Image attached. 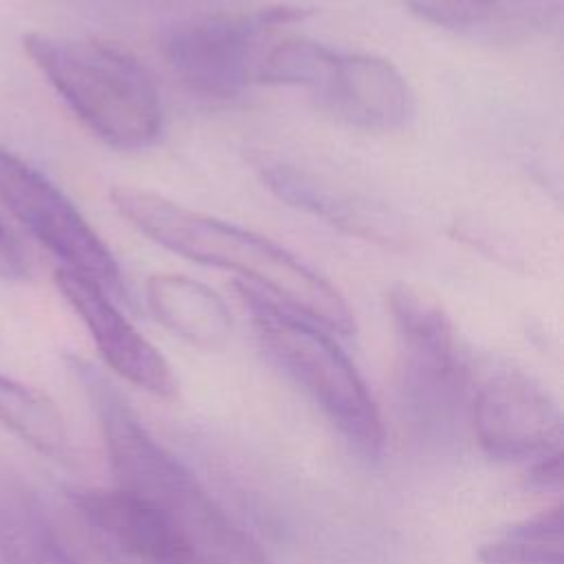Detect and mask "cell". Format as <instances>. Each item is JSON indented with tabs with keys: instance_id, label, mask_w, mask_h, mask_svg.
I'll use <instances>...</instances> for the list:
<instances>
[{
	"instance_id": "2",
	"label": "cell",
	"mask_w": 564,
	"mask_h": 564,
	"mask_svg": "<svg viewBox=\"0 0 564 564\" xmlns=\"http://www.w3.org/2000/svg\"><path fill=\"white\" fill-rule=\"evenodd\" d=\"M73 372L97 414L115 487L167 516L205 555L223 564H271L260 544L212 498L200 480L137 416L128 399L93 364L73 357Z\"/></svg>"
},
{
	"instance_id": "17",
	"label": "cell",
	"mask_w": 564,
	"mask_h": 564,
	"mask_svg": "<svg viewBox=\"0 0 564 564\" xmlns=\"http://www.w3.org/2000/svg\"><path fill=\"white\" fill-rule=\"evenodd\" d=\"M31 273L29 258L13 234L0 223V278L26 280Z\"/></svg>"
},
{
	"instance_id": "5",
	"label": "cell",
	"mask_w": 564,
	"mask_h": 564,
	"mask_svg": "<svg viewBox=\"0 0 564 564\" xmlns=\"http://www.w3.org/2000/svg\"><path fill=\"white\" fill-rule=\"evenodd\" d=\"M388 311L399 341V392L425 430H443L463 403L471 366L445 308L425 291L397 282Z\"/></svg>"
},
{
	"instance_id": "3",
	"label": "cell",
	"mask_w": 564,
	"mask_h": 564,
	"mask_svg": "<svg viewBox=\"0 0 564 564\" xmlns=\"http://www.w3.org/2000/svg\"><path fill=\"white\" fill-rule=\"evenodd\" d=\"M24 51L104 143L119 150L152 145L163 130V106L148 68L128 51L90 37L29 33Z\"/></svg>"
},
{
	"instance_id": "9",
	"label": "cell",
	"mask_w": 564,
	"mask_h": 564,
	"mask_svg": "<svg viewBox=\"0 0 564 564\" xmlns=\"http://www.w3.org/2000/svg\"><path fill=\"white\" fill-rule=\"evenodd\" d=\"M306 90L330 117L368 132L399 130L414 112L410 84L377 55L326 48Z\"/></svg>"
},
{
	"instance_id": "15",
	"label": "cell",
	"mask_w": 564,
	"mask_h": 564,
	"mask_svg": "<svg viewBox=\"0 0 564 564\" xmlns=\"http://www.w3.org/2000/svg\"><path fill=\"white\" fill-rule=\"evenodd\" d=\"M0 423L37 452L70 463L73 436L57 405L40 390L0 375Z\"/></svg>"
},
{
	"instance_id": "12",
	"label": "cell",
	"mask_w": 564,
	"mask_h": 564,
	"mask_svg": "<svg viewBox=\"0 0 564 564\" xmlns=\"http://www.w3.org/2000/svg\"><path fill=\"white\" fill-rule=\"evenodd\" d=\"M260 172L264 185L291 207L364 240H399L397 223L383 209L313 172L286 163H264Z\"/></svg>"
},
{
	"instance_id": "7",
	"label": "cell",
	"mask_w": 564,
	"mask_h": 564,
	"mask_svg": "<svg viewBox=\"0 0 564 564\" xmlns=\"http://www.w3.org/2000/svg\"><path fill=\"white\" fill-rule=\"evenodd\" d=\"M0 200L66 264L64 269L97 282L108 293H119V264L99 234L55 183L4 148H0Z\"/></svg>"
},
{
	"instance_id": "18",
	"label": "cell",
	"mask_w": 564,
	"mask_h": 564,
	"mask_svg": "<svg viewBox=\"0 0 564 564\" xmlns=\"http://www.w3.org/2000/svg\"><path fill=\"white\" fill-rule=\"evenodd\" d=\"M527 476L535 489H557L562 485V449L529 463Z\"/></svg>"
},
{
	"instance_id": "13",
	"label": "cell",
	"mask_w": 564,
	"mask_h": 564,
	"mask_svg": "<svg viewBox=\"0 0 564 564\" xmlns=\"http://www.w3.org/2000/svg\"><path fill=\"white\" fill-rule=\"evenodd\" d=\"M145 300L152 315L183 341L203 348H223L234 330L225 300L198 280L156 273L145 284Z\"/></svg>"
},
{
	"instance_id": "4",
	"label": "cell",
	"mask_w": 564,
	"mask_h": 564,
	"mask_svg": "<svg viewBox=\"0 0 564 564\" xmlns=\"http://www.w3.org/2000/svg\"><path fill=\"white\" fill-rule=\"evenodd\" d=\"M267 355L322 408L330 423L368 458L383 447L379 408L341 346L326 328L278 306L249 284H236Z\"/></svg>"
},
{
	"instance_id": "1",
	"label": "cell",
	"mask_w": 564,
	"mask_h": 564,
	"mask_svg": "<svg viewBox=\"0 0 564 564\" xmlns=\"http://www.w3.org/2000/svg\"><path fill=\"white\" fill-rule=\"evenodd\" d=\"M110 200L152 242L187 260L236 271L247 280L242 284L326 330L339 335L355 330L352 308L337 286L269 238L143 187L117 185L110 189Z\"/></svg>"
},
{
	"instance_id": "14",
	"label": "cell",
	"mask_w": 564,
	"mask_h": 564,
	"mask_svg": "<svg viewBox=\"0 0 564 564\" xmlns=\"http://www.w3.org/2000/svg\"><path fill=\"white\" fill-rule=\"evenodd\" d=\"M0 564H82L37 496L4 467H0Z\"/></svg>"
},
{
	"instance_id": "6",
	"label": "cell",
	"mask_w": 564,
	"mask_h": 564,
	"mask_svg": "<svg viewBox=\"0 0 564 564\" xmlns=\"http://www.w3.org/2000/svg\"><path fill=\"white\" fill-rule=\"evenodd\" d=\"M308 9L293 4L264 7L251 13H218L181 22L165 37V59L176 79L203 99H231L256 82L262 42Z\"/></svg>"
},
{
	"instance_id": "16",
	"label": "cell",
	"mask_w": 564,
	"mask_h": 564,
	"mask_svg": "<svg viewBox=\"0 0 564 564\" xmlns=\"http://www.w3.org/2000/svg\"><path fill=\"white\" fill-rule=\"evenodd\" d=\"M478 560L482 564H564L562 505L542 509L502 538L482 544Z\"/></svg>"
},
{
	"instance_id": "10",
	"label": "cell",
	"mask_w": 564,
	"mask_h": 564,
	"mask_svg": "<svg viewBox=\"0 0 564 564\" xmlns=\"http://www.w3.org/2000/svg\"><path fill=\"white\" fill-rule=\"evenodd\" d=\"M55 284L119 377L161 399L176 394L178 383L170 364L112 304L106 289L68 269L55 273Z\"/></svg>"
},
{
	"instance_id": "11",
	"label": "cell",
	"mask_w": 564,
	"mask_h": 564,
	"mask_svg": "<svg viewBox=\"0 0 564 564\" xmlns=\"http://www.w3.org/2000/svg\"><path fill=\"white\" fill-rule=\"evenodd\" d=\"M419 20L491 46L527 44L557 26L560 0H405Z\"/></svg>"
},
{
	"instance_id": "8",
	"label": "cell",
	"mask_w": 564,
	"mask_h": 564,
	"mask_svg": "<svg viewBox=\"0 0 564 564\" xmlns=\"http://www.w3.org/2000/svg\"><path fill=\"white\" fill-rule=\"evenodd\" d=\"M480 449L507 463H533L562 449V412L551 392L522 370L489 372L471 399Z\"/></svg>"
}]
</instances>
